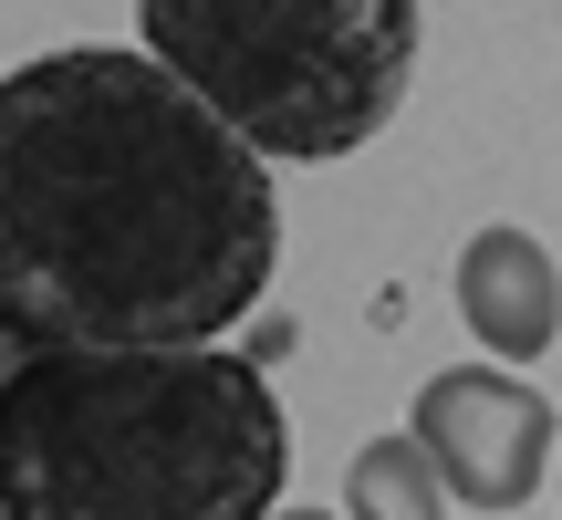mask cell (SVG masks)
Here are the masks:
<instances>
[{"label": "cell", "instance_id": "cell-1", "mask_svg": "<svg viewBox=\"0 0 562 520\" xmlns=\"http://www.w3.org/2000/svg\"><path fill=\"white\" fill-rule=\"evenodd\" d=\"M281 271L271 167L146 53L0 74V334L21 354L220 343Z\"/></svg>", "mask_w": 562, "mask_h": 520}, {"label": "cell", "instance_id": "cell-2", "mask_svg": "<svg viewBox=\"0 0 562 520\" xmlns=\"http://www.w3.org/2000/svg\"><path fill=\"white\" fill-rule=\"evenodd\" d=\"M292 417L220 343L11 354L0 375V520H271Z\"/></svg>", "mask_w": 562, "mask_h": 520}, {"label": "cell", "instance_id": "cell-3", "mask_svg": "<svg viewBox=\"0 0 562 520\" xmlns=\"http://www.w3.org/2000/svg\"><path fill=\"white\" fill-rule=\"evenodd\" d=\"M136 42L261 167H334L396 125L417 0H136Z\"/></svg>", "mask_w": 562, "mask_h": 520}, {"label": "cell", "instance_id": "cell-4", "mask_svg": "<svg viewBox=\"0 0 562 520\" xmlns=\"http://www.w3.org/2000/svg\"><path fill=\"white\" fill-rule=\"evenodd\" d=\"M406 438L427 448L448 500L469 510H521L552 479V396L510 364H448L417 385V417Z\"/></svg>", "mask_w": 562, "mask_h": 520}, {"label": "cell", "instance_id": "cell-5", "mask_svg": "<svg viewBox=\"0 0 562 520\" xmlns=\"http://www.w3.org/2000/svg\"><path fill=\"white\" fill-rule=\"evenodd\" d=\"M459 313H469V334H480V354L490 364H542L552 354V334H562V271H552V250L531 240V229H469V250H459Z\"/></svg>", "mask_w": 562, "mask_h": 520}, {"label": "cell", "instance_id": "cell-6", "mask_svg": "<svg viewBox=\"0 0 562 520\" xmlns=\"http://www.w3.org/2000/svg\"><path fill=\"white\" fill-rule=\"evenodd\" d=\"M344 520H448V489L427 468V448L406 438H364L355 468H344Z\"/></svg>", "mask_w": 562, "mask_h": 520}, {"label": "cell", "instance_id": "cell-7", "mask_svg": "<svg viewBox=\"0 0 562 520\" xmlns=\"http://www.w3.org/2000/svg\"><path fill=\"white\" fill-rule=\"evenodd\" d=\"M271 520H334V510H271Z\"/></svg>", "mask_w": 562, "mask_h": 520}, {"label": "cell", "instance_id": "cell-8", "mask_svg": "<svg viewBox=\"0 0 562 520\" xmlns=\"http://www.w3.org/2000/svg\"><path fill=\"white\" fill-rule=\"evenodd\" d=\"M552 479H562V459H552Z\"/></svg>", "mask_w": 562, "mask_h": 520}]
</instances>
